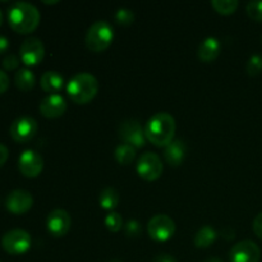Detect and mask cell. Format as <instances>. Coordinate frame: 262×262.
Wrapping results in <instances>:
<instances>
[{
	"instance_id": "20",
	"label": "cell",
	"mask_w": 262,
	"mask_h": 262,
	"mask_svg": "<svg viewBox=\"0 0 262 262\" xmlns=\"http://www.w3.org/2000/svg\"><path fill=\"white\" fill-rule=\"evenodd\" d=\"M14 83L20 91L28 92L35 87L36 77L33 72L28 68H20L15 72Z\"/></svg>"
},
{
	"instance_id": "8",
	"label": "cell",
	"mask_w": 262,
	"mask_h": 262,
	"mask_svg": "<svg viewBox=\"0 0 262 262\" xmlns=\"http://www.w3.org/2000/svg\"><path fill=\"white\" fill-rule=\"evenodd\" d=\"M137 173L142 179L148 182L156 181L161 177L164 170L161 159L154 152H146L138 159Z\"/></svg>"
},
{
	"instance_id": "36",
	"label": "cell",
	"mask_w": 262,
	"mask_h": 262,
	"mask_svg": "<svg viewBox=\"0 0 262 262\" xmlns=\"http://www.w3.org/2000/svg\"><path fill=\"white\" fill-rule=\"evenodd\" d=\"M2 25H3V13L2 10H0V27H2Z\"/></svg>"
},
{
	"instance_id": "6",
	"label": "cell",
	"mask_w": 262,
	"mask_h": 262,
	"mask_svg": "<svg viewBox=\"0 0 262 262\" xmlns=\"http://www.w3.org/2000/svg\"><path fill=\"white\" fill-rule=\"evenodd\" d=\"M147 233L156 242H166L176 233V223L168 215L158 214L148 222Z\"/></svg>"
},
{
	"instance_id": "25",
	"label": "cell",
	"mask_w": 262,
	"mask_h": 262,
	"mask_svg": "<svg viewBox=\"0 0 262 262\" xmlns=\"http://www.w3.org/2000/svg\"><path fill=\"white\" fill-rule=\"evenodd\" d=\"M246 71H247L248 76L256 77L258 74H261L262 72V56L258 54L251 56L248 59L247 64H246Z\"/></svg>"
},
{
	"instance_id": "17",
	"label": "cell",
	"mask_w": 262,
	"mask_h": 262,
	"mask_svg": "<svg viewBox=\"0 0 262 262\" xmlns=\"http://www.w3.org/2000/svg\"><path fill=\"white\" fill-rule=\"evenodd\" d=\"M187 146L182 140H174L169 143L164 151V158L165 161L170 166H179L183 164L186 159Z\"/></svg>"
},
{
	"instance_id": "26",
	"label": "cell",
	"mask_w": 262,
	"mask_h": 262,
	"mask_svg": "<svg viewBox=\"0 0 262 262\" xmlns=\"http://www.w3.org/2000/svg\"><path fill=\"white\" fill-rule=\"evenodd\" d=\"M115 20L120 26H129L135 22V13L128 8H119L115 12Z\"/></svg>"
},
{
	"instance_id": "32",
	"label": "cell",
	"mask_w": 262,
	"mask_h": 262,
	"mask_svg": "<svg viewBox=\"0 0 262 262\" xmlns=\"http://www.w3.org/2000/svg\"><path fill=\"white\" fill-rule=\"evenodd\" d=\"M152 262H178L174 256L168 255V253H160V255L155 256Z\"/></svg>"
},
{
	"instance_id": "31",
	"label": "cell",
	"mask_w": 262,
	"mask_h": 262,
	"mask_svg": "<svg viewBox=\"0 0 262 262\" xmlns=\"http://www.w3.org/2000/svg\"><path fill=\"white\" fill-rule=\"evenodd\" d=\"M252 228H253V232H255V234L257 235L260 239H262V212L255 217Z\"/></svg>"
},
{
	"instance_id": "33",
	"label": "cell",
	"mask_w": 262,
	"mask_h": 262,
	"mask_svg": "<svg viewBox=\"0 0 262 262\" xmlns=\"http://www.w3.org/2000/svg\"><path fill=\"white\" fill-rule=\"evenodd\" d=\"M8 158H9V150L5 145L0 143V168L7 163Z\"/></svg>"
},
{
	"instance_id": "13",
	"label": "cell",
	"mask_w": 262,
	"mask_h": 262,
	"mask_svg": "<svg viewBox=\"0 0 262 262\" xmlns=\"http://www.w3.org/2000/svg\"><path fill=\"white\" fill-rule=\"evenodd\" d=\"M72 225L71 215L63 209H55L48 215L46 228L53 237L61 238L69 232Z\"/></svg>"
},
{
	"instance_id": "12",
	"label": "cell",
	"mask_w": 262,
	"mask_h": 262,
	"mask_svg": "<svg viewBox=\"0 0 262 262\" xmlns=\"http://www.w3.org/2000/svg\"><path fill=\"white\" fill-rule=\"evenodd\" d=\"M18 169L27 178H36L43 169L42 156L35 150H25L18 159Z\"/></svg>"
},
{
	"instance_id": "3",
	"label": "cell",
	"mask_w": 262,
	"mask_h": 262,
	"mask_svg": "<svg viewBox=\"0 0 262 262\" xmlns=\"http://www.w3.org/2000/svg\"><path fill=\"white\" fill-rule=\"evenodd\" d=\"M99 91V82L91 73H78L68 82L67 92L74 104L84 105L95 99Z\"/></svg>"
},
{
	"instance_id": "37",
	"label": "cell",
	"mask_w": 262,
	"mask_h": 262,
	"mask_svg": "<svg viewBox=\"0 0 262 262\" xmlns=\"http://www.w3.org/2000/svg\"><path fill=\"white\" fill-rule=\"evenodd\" d=\"M45 3V4H55V3H58V2H43Z\"/></svg>"
},
{
	"instance_id": "22",
	"label": "cell",
	"mask_w": 262,
	"mask_h": 262,
	"mask_svg": "<svg viewBox=\"0 0 262 262\" xmlns=\"http://www.w3.org/2000/svg\"><path fill=\"white\" fill-rule=\"evenodd\" d=\"M136 150L133 146L127 145V143H120L119 146H117L114 151V158L120 165H129L133 163V160L136 159Z\"/></svg>"
},
{
	"instance_id": "10",
	"label": "cell",
	"mask_w": 262,
	"mask_h": 262,
	"mask_svg": "<svg viewBox=\"0 0 262 262\" xmlns=\"http://www.w3.org/2000/svg\"><path fill=\"white\" fill-rule=\"evenodd\" d=\"M38 125L32 117H19L10 124V137L18 143H25L36 136Z\"/></svg>"
},
{
	"instance_id": "14",
	"label": "cell",
	"mask_w": 262,
	"mask_h": 262,
	"mask_svg": "<svg viewBox=\"0 0 262 262\" xmlns=\"http://www.w3.org/2000/svg\"><path fill=\"white\" fill-rule=\"evenodd\" d=\"M33 205V197L26 189H14L5 199V207L14 215H22L30 211Z\"/></svg>"
},
{
	"instance_id": "9",
	"label": "cell",
	"mask_w": 262,
	"mask_h": 262,
	"mask_svg": "<svg viewBox=\"0 0 262 262\" xmlns=\"http://www.w3.org/2000/svg\"><path fill=\"white\" fill-rule=\"evenodd\" d=\"M45 56V46L37 37H28L20 43L19 59L28 67L40 64Z\"/></svg>"
},
{
	"instance_id": "29",
	"label": "cell",
	"mask_w": 262,
	"mask_h": 262,
	"mask_svg": "<svg viewBox=\"0 0 262 262\" xmlns=\"http://www.w3.org/2000/svg\"><path fill=\"white\" fill-rule=\"evenodd\" d=\"M2 64L3 68H4L5 71H14V69H17L18 66H19V58H18L15 54H8V55L3 59Z\"/></svg>"
},
{
	"instance_id": "16",
	"label": "cell",
	"mask_w": 262,
	"mask_h": 262,
	"mask_svg": "<svg viewBox=\"0 0 262 262\" xmlns=\"http://www.w3.org/2000/svg\"><path fill=\"white\" fill-rule=\"evenodd\" d=\"M222 51V43L216 37H206L199 46L197 56L202 63H212Z\"/></svg>"
},
{
	"instance_id": "21",
	"label": "cell",
	"mask_w": 262,
	"mask_h": 262,
	"mask_svg": "<svg viewBox=\"0 0 262 262\" xmlns=\"http://www.w3.org/2000/svg\"><path fill=\"white\" fill-rule=\"evenodd\" d=\"M119 200L120 197L117 189L113 188V187H106L100 192L99 205L101 209L112 212L119 205Z\"/></svg>"
},
{
	"instance_id": "19",
	"label": "cell",
	"mask_w": 262,
	"mask_h": 262,
	"mask_svg": "<svg viewBox=\"0 0 262 262\" xmlns=\"http://www.w3.org/2000/svg\"><path fill=\"white\" fill-rule=\"evenodd\" d=\"M217 239V232L210 225H204L200 228L199 232L194 235V246L197 248H209L215 241Z\"/></svg>"
},
{
	"instance_id": "30",
	"label": "cell",
	"mask_w": 262,
	"mask_h": 262,
	"mask_svg": "<svg viewBox=\"0 0 262 262\" xmlns=\"http://www.w3.org/2000/svg\"><path fill=\"white\" fill-rule=\"evenodd\" d=\"M9 77L3 69H0V95L4 94L9 89Z\"/></svg>"
},
{
	"instance_id": "7",
	"label": "cell",
	"mask_w": 262,
	"mask_h": 262,
	"mask_svg": "<svg viewBox=\"0 0 262 262\" xmlns=\"http://www.w3.org/2000/svg\"><path fill=\"white\" fill-rule=\"evenodd\" d=\"M118 133H119V137L124 141V143L133 146L135 148H141L146 145L145 128H142L138 120H124L123 123H120Z\"/></svg>"
},
{
	"instance_id": "38",
	"label": "cell",
	"mask_w": 262,
	"mask_h": 262,
	"mask_svg": "<svg viewBox=\"0 0 262 262\" xmlns=\"http://www.w3.org/2000/svg\"><path fill=\"white\" fill-rule=\"evenodd\" d=\"M110 262H122V261H119V260H112Z\"/></svg>"
},
{
	"instance_id": "27",
	"label": "cell",
	"mask_w": 262,
	"mask_h": 262,
	"mask_svg": "<svg viewBox=\"0 0 262 262\" xmlns=\"http://www.w3.org/2000/svg\"><path fill=\"white\" fill-rule=\"evenodd\" d=\"M246 10L251 19L256 20V22H262V2H250L246 5Z\"/></svg>"
},
{
	"instance_id": "28",
	"label": "cell",
	"mask_w": 262,
	"mask_h": 262,
	"mask_svg": "<svg viewBox=\"0 0 262 262\" xmlns=\"http://www.w3.org/2000/svg\"><path fill=\"white\" fill-rule=\"evenodd\" d=\"M124 230H125V234L130 238H137L138 235L141 234V224L138 220H129L127 224L124 225Z\"/></svg>"
},
{
	"instance_id": "18",
	"label": "cell",
	"mask_w": 262,
	"mask_h": 262,
	"mask_svg": "<svg viewBox=\"0 0 262 262\" xmlns=\"http://www.w3.org/2000/svg\"><path fill=\"white\" fill-rule=\"evenodd\" d=\"M40 84L43 91L49 92L50 95H54L63 89L64 78L56 71H48L41 76Z\"/></svg>"
},
{
	"instance_id": "34",
	"label": "cell",
	"mask_w": 262,
	"mask_h": 262,
	"mask_svg": "<svg viewBox=\"0 0 262 262\" xmlns=\"http://www.w3.org/2000/svg\"><path fill=\"white\" fill-rule=\"evenodd\" d=\"M8 48H9V40H8L5 36L0 35V54H3L4 51H7Z\"/></svg>"
},
{
	"instance_id": "35",
	"label": "cell",
	"mask_w": 262,
	"mask_h": 262,
	"mask_svg": "<svg viewBox=\"0 0 262 262\" xmlns=\"http://www.w3.org/2000/svg\"><path fill=\"white\" fill-rule=\"evenodd\" d=\"M204 262H223V261L220 260L219 257H210V258H207V260H205Z\"/></svg>"
},
{
	"instance_id": "1",
	"label": "cell",
	"mask_w": 262,
	"mask_h": 262,
	"mask_svg": "<svg viewBox=\"0 0 262 262\" xmlns=\"http://www.w3.org/2000/svg\"><path fill=\"white\" fill-rule=\"evenodd\" d=\"M176 119L166 112L156 113L145 125L146 140L158 147H166L176 135Z\"/></svg>"
},
{
	"instance_id": "5",
	"label": "cell",
	"mask_w": 262,
	"mask_h": 262,
	"mask_svg": "<svg viewBox=\"0 0 262 262\" xmlns=\"http://www.w3.org/2000/svg\"><path fill=\"white\" fill-rule=\"evenodd\" d=\"M30 233L25 229H12L5 233L2 238V247L7 253L13 256L23 255L31 248Z\"/></svg>"
},
{
	"instance_id": "23",
	"label": "cell",
	"mask_w": 262,
	"mask_h": 262,
	"mask_svg": "<svg viewBox=\"0 0 262 262\" xmlns=\"http://www.w3.org/2000/svg\"><path fill=\"white\" fill-rule=\"evenodd\" d=\"M211 7L216 10L219 14L229 15L233 14L239 7L238 0H212Z\"/></svg>"
},
{
	"instance_id": "11",
	"label": "cell",
	"mask_w": 262,
	"mask_h": 262,
	"mask_svg": "<svg viewBox=\"0 0 262 262\" xmlns=\"http://www.w3.org/2000/svg\"><path fill=\"white\" fill-rule=\"evenodd\" d=\"M261 250L250 239L235 243L229 252L230 262H260Z\"/></svg>"
},
{
	"instance_id": "15",
	"label": "cell",
	"mask_w": 262,
	"mask_h": 262,
	"mask_svg": "<svg viewBox=\"0 0 262 262\" xmlns=\"http://www.w3.org/2000/svg\"><path fill=\"white\" fill-rule=\"evenodd\" d=\"M40 113L49 119L60 118L67 110V101L61 95L54 94L43 97L40 102Z\"/></svg>"
},
{
	"instance_id": "24",
	"label": "cell",
	"mask_w": 262,
	"mask_h": 262,
	"mask_svg": "<svg viewBox=\"0 0 262 262\" xmlns=\"http://www.w3.org/2000/svg\"><path fill=\"white\" fill-rule=\"evenodd\" d=\"M105 227L112 233H118L123 228V217L118 212L112 211L105 216Z\"/></svg>"
},
{
	"instance_id": "4",
	"label": "cell",
	"mask_w": 262,
	"mask_h": 262,
	"mask_svg": "<svg viewBox=\"0 0 262 262\" xmlns=\"http://www.w3.org/2000/svg\"><path fill=\"white\" fill-rule=\"evenodd\" d=\"M114 30L106 20H96L90 26L86 33V46L90 51L101 53L112 45Z\"/></svg>"
},
{
	"instance_id": "2",
	"label": "cell",
	"mask_w": 262,
	"mask_h": 262,
	"mask_svg": "<svg viewBox=\"0 0 262 262\" xmlns=\"http://www.w3.org/2000/svg\"><path fill=\"white\" fill-rule=\"evenodd\" d=\"M41 14L37 8L27 2H17L8 9V22L13 31L27 35L40 25Z\"/></svg>"
}]
</instances>
